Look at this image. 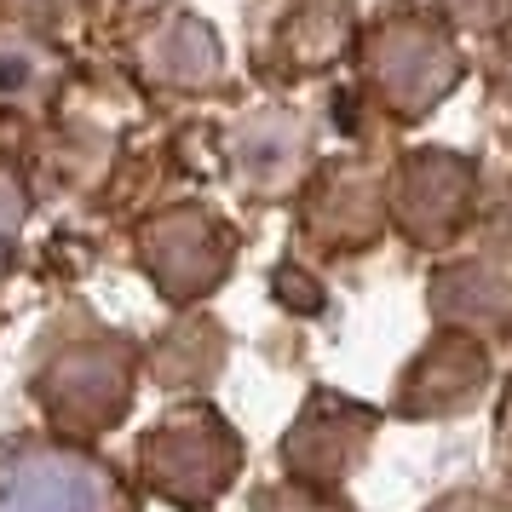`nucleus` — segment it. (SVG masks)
Masks as SVG:
<instances>
[{
    "label": "nucleus",
    "instance_id": "obj_1",
    "mask_svg": "<svg viewBox=\"0 0 512 512\" xmlns=\"http://www.w3.org/2000/svg\"><path fill=\"white\" fill-rule=\"evenodd\" d=\"M139 461H144V484L162 501L202 512L242 472V438L231 432V420L213 415V409H179L144 438Z\"/></svg>",
    "mask_w": 512,
    "mask_h": 512
},
{
    "label": "nucleus",
    "instance_id": "obj_2",
    "mask_svg": "<svg viewBox=\"0 0 512 512\" xmlns=\"http://www.w3.org/2000/svg\"><path fill=\"white\" fill-rule=\"evenodd\" d=\"M489 380H495V357H489V340L466 334V328H443L426 340V346L403 363L392 392V415L403 420H455L472 415L484 403Z\"/></svg>",
    "mask_w": 512,
    "mask_h": 512
},
{
    "label": "nucleus",
    "instance_id": "obj_3",
    "mask_svg": "<svg viewBox=\"0 0 512 512\" xmlns=\"http://www.w3.org/2000/svg\"><path fill=\"white\" fill-rule=\"evenodd\" d=\"M374 432H380V415L369 403L340 392H311L288 426V438H282V478L346 489V478L374 449Z\"/></svg>",
    "mask_w": 512,
    "mask_h": 512
},
{
    "label": "nucleus",
    "instance_id": "obj_4",
    "mask_svg": "<svg viewBox=\"0 0 512 512\" xmlns=\"http://www.w3.org/2000/svg\"><path fill=\"white\" fill-rule=\"evenodd\" d=\"M386 213L420 248H455L478 219V173H472V162L449 156V150H426L397 173Z\"/></svg>",
    "mask_w": 512,
    "mask_h": 512
},
{
    "label": "nucleus",
    "instance_id": "obj_5",
    "mask_svg": "<svg viewBox=\"0 0 512 512\" xmlns=\"http://www.w3.org/2000/svg\"><path fill=\"white\" fill-rule=\"evenodd\" d=\"M0 507L6 512H127V495L104 466H87L58 449L12 443L0 449Z\"/></svg>",
    "mask_w": 512,
    "mask_h": 512
},
{
    "label": "nucleus",
    "instance_id": "obj_6",
    "mask_svg": "<svg viewBox=\"0 0 512 512\" xmlns=\"http://www.w3.org/2000/svg\"><path fill=\"white\" fill-rule=\"evenodd\" d=\"M432 317L478 340H512V231L478 242L432 277Z\"/></svg>",
    "mask_w": 512,
    "mask_h": 512
},
{
    "label": "nucleus",
    "instance_id": "obj_7",
    "mask_svg": "<svg viewBox=\"0 0 512 512\" xmlns=\"http://www.w3.org/2000/svg\"><path fill=\"white\" fill-rule=\"evenodd\" d=\"M254 512H357L346 501V489L300 484V478H277L254 495Z\"/></svg>",
    "mask_w": 512,
    "mask_h": 512
},
{
    "label": "nucleus",
    "instance_id": "obj_8",
    "mask_svg": "<svg viewBox=\"0 0 512 512\" xmlns=\"http://www.w3.org/2000/svg\"><path fill=\"white\" fill-rule=\"evenodd\" d=\"M420 512H512V478L507 484H461V489H443L432 507Z\"/></svg>",
    "mask_w": 512,
    "mask_h": 512
},
{
    "label": "nucleus",
    "instance_id": "obj_9",
    "mask_svg": "<svg viewBox=\"0 0 512 512\" xmlns=\"http://www.w3.org/2000/svg\"><path fill=\"white\" fill-rule=\"evenodd\" d=\"M495 461L512 478V374H507V386H501V403H495Z\"/></svg>",
    "mask_w": 512,
    "mask_h": 512
}]
</instances>
